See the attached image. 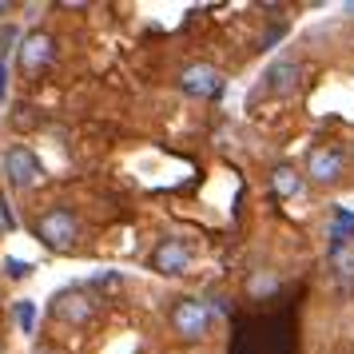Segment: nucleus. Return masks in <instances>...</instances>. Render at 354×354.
Segmentation results:
<instances>
[{"label": "nucleus", "mask_w": 354, "mask_h": 354, "mask_svg": "<svg viewBox=\"0 0 354 354\" xmlns=\"http://www.w3.org/2000/svg\"><path fill=\"white\" fill-rule=\"evenodd\" d=\"M12 322H17L20 335H36V322H40V306L32 299H17L12 303Z\"/></svg>", "instance_id": "12"}, {"label": "nucleus", "mask_w": 354, "mask_h": 354, "mask_svg": "<svg viewBox=\"0 0 354 354\" xmlns=\"http://www.w3.org/2000/svg\"><path fill=\"white\" fill-rule=\"evenodd\" d=\"M48 315L64 326H88L100 319V295L92 287H64L48 299Z\"/></svg>", "instance_id": "4"}, {"label": "nucleus", "mask_w": 354, "mask_h": 354, "mask_svg": "<svg viewBox=\"0 0 354 354\" xmlns=\"http://www.w3.org/2000/svg\"><path fill=\"white\" fill-rule=\"evenodd\" d=\"M28 354H60V351H56V346H44V342H40V346H32Z\"/></svg>", "instance_id": "16"}, {"label": "nucleus", "mask_w": 354, "mask_h": 354, "mask_svg": "<svg viewBox=\"0 0 354 354\" xmlns=\"http://www.w3.org/2000/svg\"><path fill=\"white\" fill-rule=\"evenodd\" d=\"M330 267H335L338 279H354V239L330 243Z\"/></svg>", "instance_id": "11"}, {"label": "nucleus", "mask_w": 354, "mask_h": 354, "mask_svg": "<svg viewBox=\"0 0 354 354\" xmlns=\"http://www.w3.org/2000/svg\"><path fill=\"white\" fill-rule=\"evenodd\" d=\"M351 171H354L351 147L338 144V140H322V144H315L303 156L306 187H315V192H335V187H342L351 179Z\"/></svg>", "instance_id": "1"}, {"label": "nucleus", "mask_w": 354, "mask_h": 354, "mask_svg": "<svg viewBox=\"0 0 354 354\" xmlns=\"http://www.w3.org/2000/svg\"><path fill=\"white\" fill-rule=\"evenodd\" d=\"M299 84H303V64L295 56H274L271 64H267V72H263V92L274 100L295 96Z\"/></svg>", "instance_id": "9"}, {"label": "nucleus", "mask_w": 354, "mask_h": 354, "mask_svg": "<svg viewBox=\"0 0 354 354\" xmlns=\"http://www.w3.org/2000/svg\"><path fill=\"white\" fill-rule=\"evenodd\" d=\"M0 354H4V338H0Z\"/></svg>", "instance_id": "19"}, {"label": "nucleus", "mask_w": 354, "mask_h": 354, "mask_svg": "<svg viewBox=\"0 0 354 354\" xmlns=\"http://www.w3.org/2000/svg\"><path fill=\"white\" fill-rule=\"evenodd\" d=\"M271 192L279 199H299L306 192V176L303 167H295V163H274L271 167Z\"/></svg>", "instance_id": "10"}, {"label": "nucleus", "mask_w": 354, "mask_h": 354, "mask_svg": "<svg viewBox=\"0 0 354 354\" xmlns=\"http://www.w3.org/2000/svg\"><path fill=\"white\" fill-rule=\"evenodd\" d=\"M12 8H17V4H12V0H0V20L8 17V12H12Z\"/></svg>", "instance_id": "17"}, {"label": "nucleus", "mask_w": 354, "mask_h": 354, "mask_svg": "<svg viewBox=\"0 0 354 354\" xmlns=\"http://www.w3.org/2000/svg\"><path fill=\"white\" fill-rule=\"evenodd\" d=\"M56 36L48 28H32V32H24L17 40V52H12V64H17L20 76H40V72H48L52 60H56Z\"/></svg>", "instance_id": "5"}, {"label": "nucleus", "mask_w": 354, "mask_h": 354, "mask_svg": "<svg viewBox=\"0 0 354 354\" xmlns=\"http://www.w3.org/2000/svg\"><path fill=\"white\" fill-rule=\"evenodd\" d=\"M351 160H354V144H351Z\"/></svg>", "instance_id": "20"}, {"label": "nucleus", "mask_w": 354, "mask_h": 354, "mask_svg": "<svg viewBox=\"0 0 354 354\" xmlns=\"http://www.w3.org/2000/svg\"><path fill=\"white\" fill-rule=\"evenodd\" d=\"M0 171H4V179H8L17 192H32L36 183L44 179L40 156H36L28 144H8L4 147V156H0Z\"/></svg>", "instance_id": "7"}, {"label": "nucleus", "mask_w": 354, "mask_h": 354, "mask_svg": "<svg viewBox=\"0 0 354 354\" xmlns=\"http://www.w3.org/2000/svg\"><path fill=\"white\" fill-rule=\"evenodd\" d=\"M8 231H12V215H8V207H4V203H0V239H4Z\"/></svg>", "instance_id": "15"}, {"label": "nucleus", "mask_w": 354, "mask_h": 354, "mask_svg": "<svg viewBox=\"0 0 354 354\" xmlns=\"http://www.w3.org/2000/svg\"><path fill=\"white\" fill-rule=\"evenodd\" d=\"M176 88L192 100H223L227 92V72L207 64V60H192L176 72Z\"/></svg>", "instance_id": "6"}, {"label": "nucleus", "mask_w": 354, "mask_h": 354, "mask_svg": "<svg viewBox=\"0 0 354 354\" xmlns=\"http://www.w3.org/2000/svg\"><path fill=\"white\" fill-rule=\"evenodd\" d=\"M8 100V56H0V104Z\"/></svg>", "instance_id": "14"}, {"label": "nucleus", "mask_w": 354, "mask_h": 354, "mask_svg": "<svg viewBox=\"0 0 354 354\" xmlns=\"http://www.w3.org/2000/svg\"><path fill=\"white\" fill-rule=\"evenodd\" d=\"M0 303H4V295H0Z\"/></svg>", "instance_id": "21"}, {"label": "nucleus", "mask_w": 354, "mask_h": 354, "mask_svg": "<svg viewBox=\"0 0 354 354\" xmlns=\"http://www.w3.org/2000/svg\"><path fill=\"white\" fill-rule=\"evenodd\" d=\"M342 12H346V17H354V0H346V4H342Z\"/></svg>", "instance_id": "18"}, {"label": "nucleus", "mask_w": 354, "mask_h": 354, "mask_svg": "<svg viewBox=\"0 0 354 354\" xmlns=\"http://www.w3.org/2000/svg\"><path fill=\"white\" fill-rule=\"evenodd\" d=\"M4 274L20 283V279H28V274H32V263H28V259H12V255H8V259H4Z\"/></svg>", "instance_id": "13"}, {"label": "nucleus", "mask_w": 354, "mask_h": 354, "mask_svg": "<svg viewBox=\"0 0 354 354\" xmlns=\"http://www.w3.org/2000/svg\"><path fill=\"white\" fill-rule=\"evenodd\" d=\"M167 326L183 346H203L215 335V310L199 295H176L167 306Z\"/></svg>", "instance_id": "2"}, {"label": "nucleus", "mask_w": 354, "mask_h": 354, "mask_svg": "<svg viewBox=\"0 0 354 354\" xmlns=\"http://www.w3.org/2000/svg\"><path fill=\"white\" fill-rule=\"evenodd\" d=\"M195 263V251L187 239H179V235H163L156 247H151V255H147V267L163 279H179V274H187Z\"/></svg>", "instance_id": "8"}, {"label": "nucleus", "mask_w": 354, "mask_h": 354, "mask_svg": "<svg viewBox=\"0 0 354 354\" xmlns=\"http://www.w3.org/2000/svg\"><path fill=\"white\" fill-rule=\"evenodd\" d=\"M32 235L44 247H48L52 255H72L76 247H80V215L72 207H64V203H52V207H44L40 215L32 219Z\"/></svg>", "instance_id": "3"}]
</instances>
